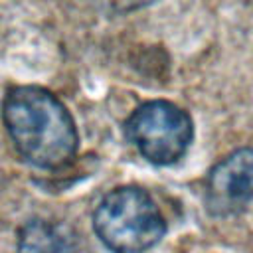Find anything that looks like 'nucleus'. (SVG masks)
Returning <instances> with one entry per match:
<instances>
[{"label":"nucleus","instance_id":"3","mask_svg":"<svg viewBox=\"0 0 253 253\" xmlns=\"http://www.w3.org/2000/svg\"><path fill=\"white\" fill-rule=\"evenodd\" d=\"M126 134L148 162L168 166L186 154L194 126L190 115L178 105L148 101L128 117Z\"/></svg>","mask_w":253,"mask_h":253},{"label":"nucleus","instance_id":"5","mask_svg":"<svg viewBox=\"0 0 253 253\" xmlns=\"http://www.w3.org/2000/svg\"><path fill=\"white\" fill-rule=\"evenodd\" d=\"M75 247V237L63 225L49 221H30L20 233V249L26 251H69Z\"/></svg>","mask_w":253,"mask_h":253},{"label":"nucleus","instance_id":"2","mask_svg":"<svg viewBox=\"0 0 253 253\" xmlns=\"http://www.w3.org/2000/svg\"><path fill=\"white\" fill-rule=\"evenodd\" d=\"M99 239L113 251L136 253L154 247L166 233V221L154 200L140 188L109 192L93 213Z\"/></svg>","mask_w":253,"mask_h":253},{"label":"nucleus","instance_id":"1","mask_svg":"<svg viewBox=\"0 0 253 253\" xmlns=\"http://www.w3.org/2000/svg\"><path fill=\"white\" fill-rule=\"evenodd\" d=\"M4 123L22 158L38 168L65 166L77 152L73 117L47 89L36 85L10 89L4 99Z\"/></svg>","mask_w":253,"mask_h":253},{"label":"nucleus","instance_id":"4","mask_svg":"<svg viewBox=\"0 0 253 253\" xmlns=\"http://www.w3.org/2000/svg\"><path fill=\"white\" fill-rule=\"evenodd\" d=\"M208 198L211 206L225 210L253 200V148H239L211 168Z\"/></svg>","mask_w":253,"mask_h":253}]
</instances>
